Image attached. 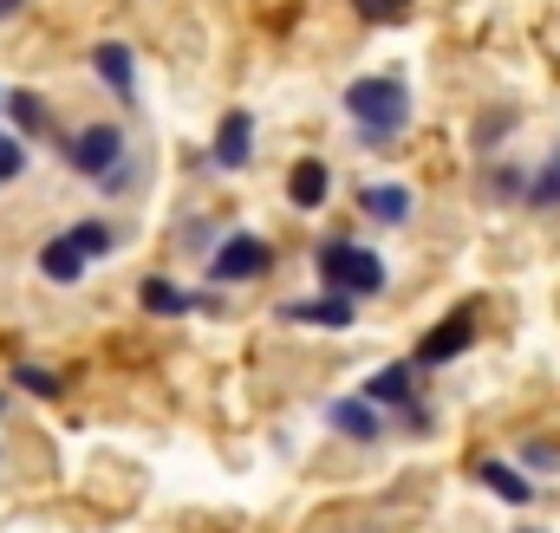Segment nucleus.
<instances>
[{"label":"nucleus","mask_w":560,"mask_h":533,"mask_svg":"<svg viewBox=\"0 0 560 533\" xmlns=\"http://www.w3.org/2000/svg\"><path fill=\"white\" fill-rule=\"evenodd\" d=\"M268 266H275V248H268L261 235H229V241L215 248V261H209V280L235 286V280H261Z\"/></svg>","instance_id":"20e7f679"},{"label":"nucleus","mask_w":560,"mask_h":533,"mask_svg":"<svg viewBox=\"0 0 560 533\" xmlns=\"http://www.w3.org/2000/svg\"><path fill=\"white\" fill-rule=\"evenodd\" d=\"M13 384H20V391H33V398H59V378H52V371H39V365H13Z\"/></svg>","instance_id":"6ab92c4d"},{"label":"nucleus","mask_w":560,"mask_h":533,"mask_svg":"<svg viewBox=\"0 0 560 533\" xmlns=\"http://www.w3.org/2000/svg\"><path fill=\"white\" fill-rule=\"evenodd\" d=\"M138 299H143V312H156V319H183V312H189V293H183L176 280H163V273L143 280Z\"/></svg>","instance_id":"2eb2a0df"},{"label":"nucleus","mask_w":560,"mask_h":533,"mask_svg":"<svg viewBox=\"0 0 560 533\" xmlns=\"http://www.w3.org/2000/svg\"><path fill=\"white\" fill-rule=\"evenodd\" d=\"M26 169V137H0V182H13Z\"/></svg>","instance_id":"412c9836"},{"label":"nucleus","mask_w":560,"mask_h":533,"mask_svg":"<svg viewBox=\"0 0 560 533\" xmlns=\"http://www.w3.org/2000/svg\"><path fill=\"white\" fill-rule=\"evenodd\" d=\"M326 196H332V169L319 156H300L293 176H287V202L293 209H326Z\"/></svg>","instance_id":"9d476101"},{"label":"nucleus","mask_w":560,"mask_h":533,"mask_svg":"<svg viewBox=\"0 0 560 533\" xmlns=\"http://www.w3.org/2000/svg\"><path fill=\"white\" fill-rule=\"evenodd\" d=\"M66 163H72L79 176L112 182L118 163H125V131H118V125H85L79 137H66Z\"/></svg>","instance_id":"7ed1b4c3"},{"label":"nucleus","mask_w":560,"mask_h":533,"mask_svg":"<svg viewBox=\"0 0 560 533\" xmlns=\"http://www.w3.org/2000/svg\"><path fill=\"white\" fill-rule=\"evenodd\" d=\"M476 475H482V488H489V495H502L509 508H522V501L535 495V488H528V475H522L515 462H495V455H482V462H476Z\"/></svg>","instance_id":"ddd939ff"},{"label":"nucleus","mask_w":560,"mask_h":533,"mask_svg":"<svg viewBox=\"0 0 560 533\" xmlns=\"http://www.w3.org/2000/svg\"><path fill=\"white\" fill-rule=\"evenodd\" d=\"M66 241L85 254V261H98V254H112V228L105 222H79V228H66Z\"/></svg>","instance_id":"a211bd4d"},{"label":"nucleus","mask_w":560,"mask_h":533,"mask_svg":"<svg viewBox=\"0 0 560 533\" xmlns=\"http://www.w3.org/2000/svg\"><path fill=\"white\" fill-rule=\"evenodd\" d=\"M359 7V20H372V26H385V20H405L411 13V0H352Z\"/></svg>","instance_id":"aec40b11"},{"label":"nucleus","mask_w":560,"mask_h":533,"mask_svg":"<svg viewBox=\"0 0 560 533\" xmlns=\"http://www.w3.org/2000/svg\"><path fill=\"white\" fill-rule=\"evenodd\" d=\"M346 118L359 125V137H365L372 150H385L392 137L411 125V92H405V79H352V85H346Z\"/></svg>","instance_id":"f257e3e1"},{"label":"nucleus","mask_w":560,"mask_h":533,"mask_svg":"<svg viewBox=\"0 0 560 533\" xmlns=\"http://www.w3.org/2000/svg\"><path fill=\"white\" fill-rule=\"evenodd\" d=\"M319 280H326V293H346V299H365V293H378L385 286V261L372 254V248H352V241H326L319 254Z\"/></svg>","instance_id":"f03ea898"},{"label":"nucleus","mask_w":560,"mask_h":533,"mask_svg":"<svg viewBox=\"0 0 560 533\" xmlns=\"http://www.w3.org/2000/svg\"><path fill=\"white\" fill-rule=\"evenodd\" d=\"M522 462H528V469H560V449H555V442H528V449H522Z\"/></svg>","instance_id":"4be33fe9"},{"label":"nucleus","mask_w":560,"mask_h":533,"mask_svg":"<svg viewBox=\"0 0 560 533\" xmlns=\"http://www.w3.org/2000/svg\"><path fill=\"white\" fill-rule=\"evenodd\" d=\"M85 266H92V261H85V254H79V248L66 241V235L39 248V273H46L52 286H72V280H85Z\"/></svg>","instance_id":"4468645a"},{"label":"nucleus","mask_w":560,"mask_h":533,"mask_svg":"<svg viewBox=\"0 0 560 533\" xmlns=\"http://www.w3.org/2000/svg\"><path fill=\"white\" fill-rule=\"evenodd\" d=\"M92 72H98L118 98H131V92H138V59H131V46H125V39H98V46H92Z\"/></svg>","instance_id":"1a4fd4ad"},{"label":"nucleus","mask_w":560,"mask_h":533,"mask_svg":"<svg viewBox=\"0 0 560 533\" xmlns=\"http://www.w3.org/2000/svg\"><path fill=\"white\" fill-rule=\"evenodd\" d=\"M522 189H528V202H535V209H560V150L541 163V176H535V182H522Z\"/></svg>","instance_id":"f3484780"},{"label":"nucleus","mask_w":560,"mask_h":533,"mask_svg":"<svg viewBox=\"0 0 560 533\" xmlns=\"http://www.w3.org/2000/svg\"><path fill=\"white\" fill-rule=\"evenodd\" d=\"M20 7H26V0H0V20H13V13H20Z\"/></svg>","instance_id":"b1692460"},{"label":"nucleus","mask_w":560,"mask_h":533,"mask_svg":"<svg viewBox=\"0 0 560 533\" xmlns=\"http://www.w3.org/2000/svg\"><path fill=\"white\" fill-rule=\"evenodd\" d=\"M365 403L372 410H418V365H385L365 378Z\"/></svg>","instance_id":"0eeeda50"},{"label":"nucleus","mask_w":560,"mask_h":533,"mask_svg":"<svg viewBox=\"0 0 560 533\" xmlns=\"http://www.w3.org/2000/svg\"><path fill=\"white\" fill-rule=\"evenodd\" d=\"M359 202H365V215L385 222V228H405V222H411V189H405V182H372Z\"/></svg>","instance_id":"f8f14e48"},{"label":"nucleus","mask_w":560,"mask_h":533,"mask_svg":"<svg viewBox=\"0 0 560 533\" xmlns=\"http://www.w3.org/2000/svg\"><path fill=\"white\" fill-rule=\"evenodd\" d=\"M469 345H476V306H456V312H450V319H443V325L418 345V358H411V365H418V371H436V365L463 358Z\"/></svg>","instance_id":"39448f33"},{"label":"nucleus","mask_w":560,"mask_h":533,"mask_svg":"<svg viewBox=\"0 0 560 533\" xmlns=\"http://www.w3.org/2000/svg\"><path fill=\"white\" fill-rule=\"evenodd\" d=\"M280 319H293V325H326V332H346V325L359 319V306H352L346 293H319V299H287V306H280Z\"/></svg>","instance_id":"423d86ee"},{"label":"nucleus","mask_w":560,"mask_h":533,"mask_svg":"<svg viewBox=\"0 0 560 533\" xmlns=\"http://www.w3.org/2000/svg\"><path fill=\"white\" fill-rule=\"evenodd\" d=\"M0 410H7V398H0Z\"/></svg>","instance_id":"393cba45"},{"label":"nucleus","mask_w":560,"mask_h":533,"mask_svg":"<svg viewBox=\"0 0 560 533\" xmlns=\"http://www.w3.org/2000/svg\"><path fill=\"white\" fill-rule=\"evenodd\" d=\"M248 156H255V118H248V111H229L222 131H215V163H222V169H242Z\"/></svg>","instance_id":"9b49d317"},{"label":"nucleus","mask_w":560,"mask_h":533,"mask_svg":"<svg viewBox=\"0 0 560 533\" xmlns=\"http://www.w3.org/2000/svg\"><path fill=\"white\" fill-rule=\"evenodd\" d=\"M326 423H332L339 436H352V442H378V436H385V410H372L365 398H332Z\"/></svg>","instance_id":"6e6552de"},{"label":"nucleus","mask_w":560,"mask_h":533,"mask_svg":"<svg viewBox=\"0 0 560 533\" xmlns=\"http://www.w3.org/2000/svg\"><path fill=\"white\" fill-rule=\"evenodd\" d=\"M489 196H522V169H495V182H489Z\"/></svg>","instance_id":"5701e85b"},{"label":"nucleus","mask_w":560,"mask_h":533,"mask_svg":"<svg viewBox=\"0 0 560 533\" xmlns=\"http://www.w3.org/2000/svg\"><path fill=\"white\" fill-rule=\"evenodd\" d=\"M0 105L13 111V137H39L46 125H52V111H46L39 92H0Z\"/></svg>","instance_id":"dca6fc26"}]
</instances>
